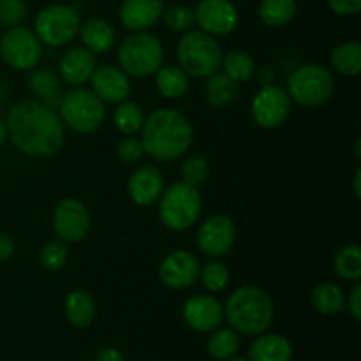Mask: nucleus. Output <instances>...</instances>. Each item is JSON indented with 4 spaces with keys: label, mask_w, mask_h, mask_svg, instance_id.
Returning <instances> with one entry per match:
<instances>
[{
    "label": "nucleus",
    "mask_w": 361,
    "mask_h": 361,
    "mask_svg": "<svg viewBox=\"0 0 361 361\" xmlns=\"http://www.w3.org/2000/svg\"><path fill=\"white\" fill-rule=\"evenodd\" d=\"M201 215V194L197 187L173 183L159 197V219L171 231L192 228Z\"/></svg>",
    "instance_id": "423d86ee"
},
{
    "label": "nucleus",
    "mask_w": 361,
    "mask_h": 361,
    "mask_svg": "<svg viewBox=\"0 0 361 361\" xmlns=\"http://www.w3.org/2000/svg\"><path fill=\"white\" fill-rule=\"evenodd\" d=\"M145 122L143 109L130 101H122L116 106L115 113H113V123L116 129L126 136H133L137 130H141Z\"/></svg>",
    "instance_id": "7c9ffc66"
},
{
    "label": "nucleus",
    "mask_w": 361,
    "mask_h": 361,
    "mask_svg": "<svg viewBox=\"0 0 361 361\" xmlns=\"http://www.w3.org/2000/svg\"><path fill=\"white\" fill-rule=\"evenodd\" d=\"M164 192V176L154 166H141L130 175L127 194L137 207H150L157 203Z\"/></svg>",
    "instance_id": "a211bd4d"
},
{
    "label": "nucleus",
    "mask_w": 361,
    "mask_h": 361,
    "mask_svg": "<svg viewBox=\"0 0 361 361\" xmlns=\"http://www.w3.org/2000/svg\"><path fill=\"white\" fill-rule=\"evenodd\" d=\"M328 6L341 16H353L361 9V0H328Z\"/></svg>",
    "instance_id": "ea45409f"
},
{
    "label": "nucleus",
    "mask_w": 361,
    "mask_h": 361,
    "mask_svg": "<svg viewBox=\"0 0 361 361\" xmlns=\"http://www.w3.org/2000/svg\"><path fill=\"white\" fill-rule=\"evenodd\" d=\"M208 173H210V166H208L207 159L200 157V155H192L187 159L180 168V175H182L183 183L192 187H200L207 182Z\"/></svg>",
    "instance_id": "f704fd0d"
},
{
    "label": "nucleus",
    "mask_w": 361,
    "mask_h": 361,
    "mask_svg": "<svg viewBox=\"0 0 361 361\" xmlns=\"http://www.w3.org/2000/svg\"><path fill=\"white\" fill-rule=\"evenodd\" d=\"M201 284L208 289L210 293H219L228 286L229 282V270L226 264L219 263V261H210L204 264L200 270Z\"/></svg>",
    "instance_id": "72a5a7b5"
},
{
    "label": "nucleus",
    "mask_w": 361,
    "mask_h": 361,
    "mask_svg": "<svg viewBox=\"0 0 361 361\" xmlns=\"http://www.w3.org/2000/svg\"><path fill=\"white\" fill-rule=\"evenodd\" d=\"M236 240L235 222L226 215H212L201 224L196 242L203 254L210 257H222L233 249Z\"/></svg>",
    "instance_id": "ddd939ff"
},
{
    "label": "nucleus",
    "mask_w": 361,
    "mask_h": 361,
    "mask_svg": "<svg viewBox=\"0 0 361 361\" xmlns=\"http://www.w3.org/2000/svg\"><path fill=\"white\" fill-rule=\"evenodd\" d=\"M90 83L92 92L102 102H122L130 94L129 76L120 67L115 66L95 67Z\"/></svg>",
    "instance_id": "f3484780"
},
{
    "label": "nucleus",
    "mask_w": 361,
    "mask_h": 361,
    "mask_svg": "<svg viewBox=\"0 0 361 361\" xmlns=\"http://www.w3.org/2000/svg\"><path fill=\"white\" fill-rule=\"evenodd\" d=\"M56 109L63 126L78 134L94 133L104 123L106 118L104 102L87 88H74L67 92L62 95Z\"/></svg>",
    "instance_id": "0eeeda50"
},
{
    "label": "nucleus",
    "mask_w": 361,
    "mask_h": 361,
    "mask_svg": "<svg viewBox=\"0 0 361 361\" xmlns=\"http://www.w3.org/2000/svg\"><path fill=\"white\" fill-rule=\"evenodd\" d=\"M116 60H118V67L127 76L147 78L162 67L164 48L155 35L136 32L120 44Z\"/></svg>",
    "instance_id": "39448f33"
},
{
    "label": "nucleus",
    "mask_w": 361,
    "mask_h": 361,
    "mask_svg": "<svg viewBox=\"0 0 361 361\" xmlns=\"http://www.w3.org/2000/svg\"><path fill=\"white\" fill-rule=\"evenodd\" d=\"M7 140V126L2 118H0V145L6 143Z\"/></svg>",
    "instance_id": "a18cd8bd"
},
{
    "label": "nucleus",
    "mask_w": 361,
    "mask_h": 361,
    "mask_svg": "<svg viewBox=\"0 0 361 361\" xmlns=\"http://www.w3.org/2000/svg\"><path fill=\"white\" fill-rule=\"evenodd\" d=\"M238 94V83L226 76L224 73H214L208 76L204 85V97L214 108H224L235 101Z\"/></svg>",
    "instance_id": "a878e982"
},
{
    "label": "nucleus",
    "mask_w": 361,
    "mask_h": 361,
    "mask_svg": "<svg viewBox=\"0 0 361 361\" xmlns=\"http://www.w3.org/2000/svg\"><path fill=\"white\" fill-rule=\"evenodd\" d=\"M0 55L4 62L16 71H32L42 56L37 35L25 27H11L0 39Z\"/></svg>",
    "instance_id": "9d476101"
},
{
    "label": "nucleus",
    "mask_w": 361,
    "mask_h": 361,
    "mask_svg": "<svg viewBox=\"0 0 361 361\" xmlns=\"http://www.w3.org/2000/svg\"><path fill=\"white\" fill-rule=\"evenodd\" d=\"M141 130L145 154L159 162H171L183 157L192 145V127L178 109H155L145 118Z\"/></svg>",
    "instance_id": "f03ea898"
},
{
    "label": "nucleus",
    "mask_w": 361,
    "mask_h": 361,
    "mask_svg": "<svg viewBox=\"0 0 361 361\" xmlns=\"http://www.w3.org/2000/svg\"><path fill=\"white\" fill-rule=\"evenodd\" d=\"M69 259V249L62 240H51L41 249V264L49 271H56L66 267Z\"/></svg>",
    "instance_id": "c9c22d12"
},
{
    "label": "nucleus",
    "mask_w": 361,
    "mask_h": 361,
    "mask_svg": "<svg viewBox=\"0 0 361 361\" xmlns=\"http://www.w3.org/2000/svg\"><path fill=\"white\" fill-rule=\"evenodd\" d=\"M334 270L348 282H360L361 279V249L360 245H345L335 254Z\"/></svg>",
    "instance_id": "c756f323"
},
{
    "label": "nucleus",
    "mask_w": 361,
    "mask_h": 361,
    "mask_svg": "<svg viewBox=\"0 0 361 361\" xmlns=\"http://www.w3.org/2000/svg\"><path fill=\"white\" fill-rule=\"evenodd\" d=\"M7 137L25 155L51 157L66 141V126L59 113L39 101H21L9 109Z\"/></svg>",
    "instance_id": "f257e3e1"
},
{
    "label": "nucleus",
    "mask_w": 361,
    "mask_h": 361,
    "mask_svg": "<svg viewBox=\"0 0 361 361\" xmlns=\"http://www.w3.org/2000/svg\"><path fill=\"white\" fill-rule=\"evenodd\" d=\"M200 259L189 250H175L159 267V279L169 289H189L200 279Z\"/></svg>",
    "instance_id": "4468645a"
},
{
    "label": "nucleus",
    "mask_w": 361,
    "mask_h": 361,
    "mask_svg": "<svg viewBox=\"0 0 361 361\" xmlns=\"http://www.w3.org/2000/svg\"><path fill=\"white\" fill-rule=\"evenodd\" d=\"M224 314L236 334L261 335L274 319V302L264 289L242 286L228 298Z\"/></svg>",
    "instance_id": "7ed1b4c3"
},
{
    "label": "nucleus",
    "mask_w": 361,
    "mask_h": 361,
    "mask_svg": "<svg viewBox=\"0 0 361 361\" xmlns=\"http://www.w3.org/2000/svg\"><path fill=\"white\" fill-rule=\"evenodd\" d=\"M14 252V243L13 240L7 235L0 233V263H4L6 259H9Z\"/></svg>",
    "instance_id": "79ce46f5"
},
{
    "label": "nucleus",
    "mask_w": 361,
    "mask_h": 361,
    "mask_svg": "<svg viewBox=\"0 0 361 361\" xmlns=\"http://www.w3.org/2000/svg\"><path fill=\"white\" fill-rule=\"evenodd\" d=\"M291 342L277 334L256 338L249 349V361H291Z\"/></svg>",
    "instance_id": "412c9836"
},
{
    "label": "nucleus",
    "mask_w": 361,
    "mask_h": 361,
    "mask_svg": "<svg viewBox=\"0 0 361 361\" xmlns=\"http://www.w3.org/2000/svg\"><path fill=\"white\" fill-rule=\"evenodd\" d=\"M28 9L23 0H0V25L18 27L27 18Z\"/></svg>",
    "instance_id": "4c0bfd02"
},
{
    "label": "nucleus",
    "mask_w": 361,
    "mask_h": 361,
    "mask_svg": "<svg viewBox=\"0 0 361 361\" xmlns=\"http://www.w3.org/2000/svg\"><path fill=\"white\" fill-rule=\"evenodd\" d=\"M183 319L192 330L208 334L221 326L224 319V309L214 296L196 295L187 300L183 305Z\"/></svg>",
    "instance_id": "dca6fc26"
},
{
    "label": "nucleus",
    "mask_w": 361,
    "mask_h": 361,
    "mask_svg": "<svg viewBox=\"0 0 361 361\" xmlns=\"http://www.w3.org/2000/svg\"><path fill=\"white\" fill-rule=\"evenodd\" d=\"M164 13L162 0H123L118 16L126 28L145 32L154 27Z\"/></svg>",
    "instance_id": "6ab92c4d"
},
{
    "label": "nucleus",
    "mask_w": 361,
    "mask_h": 361,
    "mask_svg": "<svg viewBox=\"0 0 361 361\" xmlns=\"http://www.w3.org/2000/svg\"><path fill=\"white\" fill-rule=\"evenodd\" d=\"M95 67H97L95 55L88 51L85 46L67 49L59 60L60 76H62L63 81L71 85H83L90 81Z\"/></svg>",
    "instance_id": "aec40b11"
},
{
    "label": "nucleus",
    "mask_w": 361,
    "mask_h": 361,
    "mask_svg": "<svg viewBox=\"0 0 361 361\" xmlns=\"http://www.w3.org/2000/svg\"><path fill=\"white\" fill-rule=\"evenodd\" d=\"M360 145H361V143H360V140H358V141H356V147H355V150H356V152H355V154H356V159H358V161H360V159H361V152H360Z\"/></svg>",
    "instance_id": "49530a36"
},
{
    "label": "nucleus",
    "mask_w": 361,
    "mask_h": 361,
    "mask_svg": "<svg viewBox=\"0 0 361 361\" xmlns=\"http://www.w3.org/2000/svg\"><path fill=\"white\" fill-rule=\"evenodd\" d=\"M296 0H261L259 18L268 27L288 25L296 16Z\"/></svg>",
    "instance_id": "c85d7f7f"
},
{
    "label": "nucleus",
    "mask_w": 361,
    "mask_h": 361,
    "mask_svg": "<svg viewBox=\"0 0 361 361\" xmlns=\"http://www.w3.org/2000/svg\"><path fill=\"white\" fill-rule=\"evenodd\" d=\"M162 14H164L166 25L175 32H189L196 25L194 11L187 6H173Z\"/></svg>",
    "instance_id": "e433bc0d"
},
{
    "label": "nucleus",
    "mask_w": 361,
    "mask_h": 361,
    "mask_svg": "<svg viewBox=\"0 0 361 361\" xmlns=\"http://www.w3.org/2000/svg\"><path fill=\"white\" fill-rule=\"evenodd\" d=\"M240 348V337L231 328H221L214 330L212 337L208 338V353L215 360H229L235 356Z\"/></svg>",
    "instance_id": "473e14b6"
},
{
    "label": "nucleus",
    "mask_w": 361,
    "mask_h": 361,
    "mask_svg": "<svg viewBox=\"0 0 361 361\" xmlns=\"http://www.w3.org/2000/svg\"><path fill=\"white\" fill-rule=\"evenodd\" d=\"M330 62L337 73L344 76H358L361 71V44L356 41L342 42L334 48Z\"/></svg>",
    "instance_id": "bb28decb"
},
{
    "label": "nucleus",
    "mask_w": 361,
    "mask_h": 361,
    "mask_svg": "<svg viewBox=\"0 0 361 361\" xmlns=\"http://www.w3.org/2000/svg\"><path fill=\"white\" fill-rule=\"evenodd\" d=\"M28 87H30L32 94L39 99V102L53 109L59 108L63 94L60 92L59 78L55 74L44 69L34 71L28 78Z\"/></svg>",
    "instance_id": "b1692460"
},
{
    "label": "nucleus",
    "mask_w": 361,
    "mask_h": 361,
    "mask_svg": "<svg viewBox=\"0 0 361 361\" xmlns=\"http://www.w3.org/2000/svg\"><path fill=\"white\" fill-rule=\"evenodd\" d=\"M229 361H249V360H245V358H229Z\"/></svg>",
    "instance_id": "de8ad7c7"
},
{
    "label": "nucleus",
    "mask_w": 361,
    "mask_h": 361,
    "mask_svg": "<svg viewBox=\"0 0 361 361\" xmlns=\"http://www.w3.org/2000/svg\"><path fill=\"white\" fill-rule=\"evenodd\" d=\"M221 44L214 35L204 34L203 30L185 32L176 46V59L180 67L192 78H208L217 73L222 63Z\"/></svg>",
    "instance_id": "20e7f679"
},
{
    "label": "nucleus",
    "mask_w": 361,
    "mask_h": 361,
    "mask_svg": "<svg viewBox=\"0 0 361 361\" xmlns=\"http://www.w3.org/2000/svg\"><path fill=\"white\" fill-rule=\"evenodd\" d=\"M95 361H126V360H123L122 353L116 351L115 348H106L99 353Z\"/></svg>",
    "instance_id": "37998d69"
},
{
    "label": "nucleus",
    "mask_w": 361,
    "mask_h": 361,
    "mask_svg": "<svg viewBox=\"0 0 361 361\" xmlns=\"http://www.w3.org/2000/svg\"><path fill=\"white\" fill-rule=\"evenodd\" d=\"M116 154H118L120 161L127 162V164H134V162H137L145 155L143 143H141V140H136V137H126V140L120 141Z\"/></svg>",
    "instance_id": "58836bf2"
},
{
    "label": "nucleus",
    "mask_w": 361,
    "mask_h": 361,
    "mask_svg": "<svg viewBox=\"0 0 361 361\" xmlns=\"http://www.w3.org/2000/svg\"><path fill=\"white\" fill-rule=\"evenodd\" d=\"M155 85L162 97L182 99L189 90V74L178 66H166L157 71Z\"/></svg>",
    "instance_id": "393cba45"
},
{
    "label": "nucleus",
    "mask_w": 361,
    "mask_h": 361,
    "mask_svg": "<svg viewBox=\"0 0 361 361\" xmlns=\"http://www.w3.org/2000/svg\"><path fill=\"white\" fill-rule=\"evenodd\" d=\"M361 169H356L355 178H353V190H355L356 200H361Z\"/></svg>",
    "instance_id": "c03bdc74"
},
{
    "label": "nucleus",
    "mask_w": 361,
    "mask_h": 361,
    "mask_svg": "<svg viewBox=\"0 0 361 361\" xmlns=\"http://www.w3.org/2000/svg\"><path fill=\"white\" fill-rule=\"evenodd\" d=\"M289 111H291V97L288 90L271 83L263 85L250 104L254 122L263 129H275L282 126Z\"/></svg>",
    "instance_id": "9b49d317"
},
{
    "label": "nucleus",
    "mask_w": 361,
    "mask_h": 361,
    "mask_svg": "<svg viewBox=\"0 0 361 361\" xmlns=\"http://www.w3.org/2000/svg\"><path fill=\"white\" fill-rule=\"evenodd\" d=\"M81 41H83L85 48L88 51L95 53H106L115 46V30L108 21L101 20V18H90L85 21L80 27Z\"/></svg>",
    "instance_id": "4be33fe9"
},
{
    "label": "nucleus",
    "mask_w": 361,
    "mask_h": 361,
    "mask_svg": "<svg viewBox=\"0 0 361 361\" xmlns=\"http://www.w3.org/2000/svg\"><path fill=\"white\" fill-rule=\"evenodd\" d=\"M348 309L349 312L353 314V317H355V321H361V284L360 282H356V286L353 288L351 295H349L348 298Z\"/></svg>",
    "instance_id": "a19ab883"
},
{
    "label": "nucleus",
    "mask_w": 361,
    "mask_h": 361,
    "mask_svg": "<svg viewBox=\"0 0 361 361\" xmlns=\"http://www.w3.org/2000/svg\"><path fill=\"white\" fill-rule=\"evenodd\" d=\"M312 305L323 316L341 312L345 307V295L334 282H323L312 291Z\"/></svg>",
    "instance_id": "cd10ccee"
},
{
    "label": "nucleus",
    "mask_w": 361,
    "mask_h": 361,
    "mask_svg": "<svg viewBox=\"0 0 361 361\" xmlns=\"http://www.w3.org/2000/svg\"><path fill=\"white\" fill-rule=\"evenodd\" d=\"M194 18L204 34L228 35L238 25V9L229 0H201Z\"/></svg>",
    "instance_id": "2eb2a0df"
},
{
    "label": "nucleus",
    "mask_w": 361,
    "mask_h": 361,
    "mask_svg": "<svg viewBox=\"0 0 361 361\" xmlns=\"http://www.w3.org/2000/svg\"><path fill=\"white\" fill-rule=\"evenodd\" d=\"M222 67H224V74L231 78L235 83H243L249 80L254 74V59L247 51L242 49H235L222 56Z\"/></svg>",
    "instance_id": "2f4dec72"
},
{
    "label": "nucleus",
    "mask_w": 361,
    "mask_h": 361,
    "mask_svg": "<svg viewBox=\"0 0 361 361\" xmlns=\"http://www.w3.org/2000/svg\"><path fill=\"white\" fill-rule=\"evenodd\" d=\"M53 229L66 243H78L90 231V214L81 201L74 197L62 200L53 210Z\"/></svg>",
    "instance_id": "f8f14e48"
},
{
    "label": "nucleus",
    "mask_w": 361,
    "mask_h": 361,
    "mask_svg": "<svg viewBox=\"0 0 361 361\" xmlns=\"http://www.w3.org/2000/svg\"><path fill=\"white\" fill-rule=\"evenodd\" d=\"M335 78L331 71L317 63H307L291 73L288 80V94L303 108H317L334 95Z\"/></svg>",
    "instance_id": "6e6552de"
},
{
    "label": "nucleus",
    "mask_w": 361,
    "mask_h": 361,
    "mask_svg": "<svg viewBox=\"0 0 361 361\" xmlns=\"http://www.w3.org/2000/svg\"><path fill=\"white\" fill-rule=\"evenodd\" d=\"M81 27L80 13L73 6L53 4L44 7L35 18L34 34L44 44L59 48L66 46L78 35Z\"/></svg>",
    "instance_id": "1a4fd4ad"
},
{
    "label": "nucleus",
    "mask_w": 361,
    "mask_h": 361,
    "mask_svg": "<svg viewBox=\"0 0 361 361\" xmlns=\"http://www.w3.org/2000/svg\"><path fill=\"white\" fill-rule=\"evenodd\" d=\"M66 316L74 328H87L94 323L95 302L83 289H74L66 298Z\"/></svg>",
    "instance_id": "5701e85b"
}]
</instances>
